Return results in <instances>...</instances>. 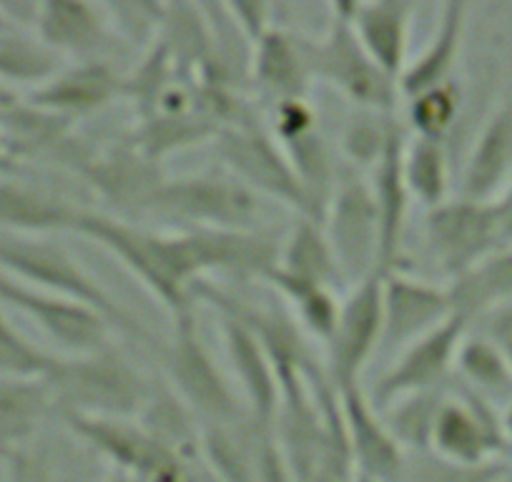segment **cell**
<instances>
[{
	"instance_id": "1",
	"label": "cell",
	"mask_w": 512,
	"mask_h": 482,
	"mask_svg": "<svg viewBox=\"0 0 512 482\" xmlns=\"http://www.w3.org/2000/svg\"><path fill=\"white\" fill-rule=\"evenodd\" d=\"M76 234L96 241L118 259L171 314L174 322L196 319L194 284L199 282L179 231H159L123 221L106 211L83 209Z\"/></svg>"
},
{
	"instance_id": "2",
	"label": "cell",
	"mask_w": 512,
	"mask_h": 482,
	"mask_svg": "<svg viewBox=\"0 0 512 482\" xmlns=\"http://www.w3.org/2000/svg\"><path fill=\"white\" fill-rule=\"evenodd\" d=\"M0 272L33 289L83 304L118 332L154 349L156 339L141 327L139 319L131 317L58 241L0 231Z\"/></svg>"
},
{
	"instance_id": "3",
	"label": "cell",
	"mask_w": 512,
	"mask_h": 482,
	"mask_svg": "<svg viewBox=\"0 0 512 482\" xmlns=\"http://www.w3.org/2000/svg\"><path fill=\"white\" fill-rule=\"evenodd\" d=\"M58 412L103 420H136L154 392V380L113 344L76 357H58L46 377Z\"/></svg>"
},
{
	"instance_id": "4",
	"label": "cell",
	"mask_w": 512,
	"mask_h": 482,
	"mask_svg": "<svg viewBox=\"0 0 512 482\" xmlns=\"http://www.w3.org/2000/svg\"><path fill=\"white\" fill-rule=\"evenodd\" d=\"M262 199L226 171L166 179L144 219L169 231L256 229Z\"/></svg>"
},
{
	"instance_id": "5",
	"label": "cell",
	"mask_w": 512,
	"mask_h": 482,
	"mask_svg": "<svg viewBox=\"0 0 512 482\" xmlns=\"http://www.w3.org/2000/svg\"><path fill=\"white\" fill-rule=\"evenodd\" d=\"M329 13L332 16H329L324 36H304L309 71H312L314 81L332 86L354 108L397 111L402 101L397 81L384 76L377 63L369 58L342 6L332 3Z\"/></svg>"
},
{
	"instance_id": "6",
	"label": "cell",
	"mask_w": 512,
	"mask_h": 482,
	"mask_svg": "<svg viewBox=\"0 0 512 482\" xmlns=\"http://www.w3.org/2000/svg\"><path fill=\"white\" fill-rule=\"evenodd\" d=\"M73 437L111 462L113 472L134 477L136 482H206L196 460L161 445L136 420H103L73 412H58Z\"/></svg>"
},
{
	"instance_id": "7",
	"label": "cell",
	"mask_w": 512,
	"mask_h": 482,
	"mask_svg": "<svg viewBox=\"0 0 512 482\" xmlns=\"http://www.w3.org/2000/svg\"><path fill=\"white\" fill-rule=\"evenodd\" d=\"M151 352L169 377L166 385L194 412L199 425L236 422L249 415L239 390L226 380L209 347L201 342L196 319L174 322L169 342H156Z\"/></svg>"
},
{
	"instance_id": "8",
	"label": "cell",
	"mask_w": 512,
	"mask_h": 482,
	"mask_svg": "<svg viewBox=\"0 0 512 482\" xmlns=\"http://www.w3.org/2000/svg\"><path fill=\"white\" fill-rule=\"evenodd\" d=\"M211 144L226 174L234 176L251 194L277 201L297 216L309 219L302 186L279 141L269 134L262 113H254L241 124L221 129Z\"/></svg>"
},
{
	"instance_id": "9",
	"label": "cell",
	"mask_w": 512,
	"mask_h": 482,
	"mask_svg": "<svg viewBox=\"0 0 512 482\" xmlns=\"http://www.w3.org/2000/svg\"><path fill=\"white\" fill-rule=\"evenodd\" d=\"M194 299L196 304L201 302L214 309L219 317H229L249 329L259 339V344L267 349L277 377L302 375L312 387L327 385V382L332 385L327 365L319 362L317 352L309 344L307 332L287 309L256 307V304L244 302V299L234 297L231 292L216 287L214 282H206V279H199L194 284Z\"/></svg>"
},
{
	"instance_id": "10",
	"label": "cell",
	"mask_w": 512,
	"mask_h": 482,
	"mask_svg": "<svg viewBox=\"0 0 512 482\" xmlns=\"http://www.w3.org/2000/svg\"><path fill=\"white\" fill-rule=\"evenodd\" d=\"M322 226L344 282L354 287L379 272V216L367 179L344 171Z\"/></svg>"
},
{
	"instance_id": "11",
	"label": "cell",
	"mask_w": 512,
	"mask_h": 482,
	"mask_svg": "<svg viewBox=\"0 0 512 482\" xmlns=\"http://www.w3.org/2000/svg\"><path fill=\"white\" fill-rule=\"evenodd\" d=\"M78 179L106 204V214L141 224L166 176L161 164L149 159L126 136L118 144L93 154Z\"/></svg>"
},
{
	"instance_id": "12",
	"label": "cell",
	"mask_w": 512,
	"mask_h": 482,
	"mask_svg": "<svg viewBox=\"0 0 512 482\" xmlns=\"http://www.w3.org/2000/svg\"><path fill=\"white\" fill-rule=\"evenodd\" d=\"M425 244L432 262L447 279L475 267L502 249L492 201L450 196L445 204L427 211Z\"/></svg>"
},
{
	"instance_id": "13",
	"label": "cell",
	"mask_w": 512,
	"mask_h": 482,
	"mask_svg": "<svg viewBox=\"0 0 512 482\" xmlns=\"http://www.w3.org/2000/svg\"><path fill=\"white\" fill-rule=\"evenodd\" d=\"M382 332V272H377L354 284L352 292L339 302L337 327L324 344V365L334 390L362 385V372L382 347Z\"/></svg>"
},
{
	"instance_id": "14",
	"label": "cell",
	"mask_w": 512,
	"mask_h": 482,
	"mask_svg": "<svg viewBox=\"0 0 512 482\" xmlns=\"http://www.w3.org/2000/svg\"><path fill=\"white\" fill-rule=\"evenodd\" d=\"M512 442L497 407L462 385L450 395L437 415L432 432V452L462 465H485L505 460Z\"/></svg>"
},
{
	"instance_id": "15",
	"label": "cell",
	"mask_w": 512,
	"mask_h": 482,
	"mask_svg": "<svg viewBox=\"0 0 512 482\" xmlns=\"http://www.w3.org/2000/svg\"><path fill=\"white\" fill-rule=\"evenodd\" d=\"M0 304L36 322V327L58 349H63L66 357L96 352L111 344V324L101 314L71 299L16 282L3 272H0Z\"/></svg>"
},
{
	"instance_id": "16",
	"label": "cell",
	"mask_w": 512,
	"mask_h": 482,
	"mask_svg": "<svg viewBox=\"0 0 512 482\" xmlns=\"http://www.w3.org/2000/svg\"><path fill=\"white\" fill-rule=\"evenodd\" d=\"M470 327L472 324L467 319L452 314L440 327L402 349L395 365L384 372L377 385L367 392L369 402L377 410H384L400 397L445 387L452 370H455L457 349H460Z\"/></svg>"
},
{
	"instance_id": "17",
	"label": "cell",
	"mask_w": 512,
	"mask_h": 482,
	"mask_svg": "<svg viewBox=\"0 0 512 482\" xmlns=\"http://www.w3.org/2000/svg\"><path fill=\"white\" fill-rule=\"evenodd\" d=\"M179 234L199 279L226 274L239 282H267L282 252V244L262 229H194Z\"/></svg>"
},
{
	"instance_id": "18",
	"label": "cell",
	"mask_w": 512,
	"mask_h": 482,
	"mask_svg": "<svg viewBox=\"0 0 512 482\" xmlns=\"http://www.w3.org/2000/svg\"><path fill=\"white\" fill-rule=\"evenodd\" d=\"M452 317L445 287L405 274H382V347L405 349Z\"/></svg>"
},
{
	"instance_id": "19",
	"label": "cell",
	"mask_w": 512,
	"mask_h": 482,
	"mask_svg": "<svg viewBox=\"0 0 512 482\" xmlns=\"http://www.w3.org/2000/svg\"><path fill=\"white\" fill-rule=\"evenodd\" d=\"M33 33L63 61H111L108 56L123 43L108 21L106 8L86 0L41 3Z\"/></svg>"
},
{
	"instance_id": "20",
	"label": "cell",
	"mask_w": 512,
	"mask_h": 482,
	"mask_svg": "<svg viewBox=\"0 0 512 482\" xmlns=\"http://www.w3.org/2000/svg\"><path fill=\"white\" fill-rule=\"evenodd\" d=\"M339 407L347 427L349 450L359 480L400 482L405 472L407 452L397 445L382 420V412L369 402L362 385L339 390Z\"/></svg>"
},
{
	"instance_id": "21",
	"label": "cell",
	"mask_w": 512,
	"mask_h": 482,
	"mask_svg": "<svg viewBox=\"0 0 512 482\" xmlns=\"http://www.w3.org/2000/svg\"><path fill=\"white\" fill-rule=\"evenodd\" d=\"M26 96L36 106L78 124V118L123 98V73L111 61H73Z\"/></svg>"
},
{
	"instance_id": "22",
	"label": "cell",
	"mask_w": 512,
	"mask_h": 482,
	"mask_svg": "<svg viewBox=\"0 0 512 482\" xmlns=\"http://www.w3.org/2000/svg\"><path fill=\"white\" fill-rule=\"evenodd\" d=\"M314 78L309 71L304 36L287 28H269L251 53V88L264 108L307 98Z\"/></svg>"
},
{
	"instance_id": "23",
	"label": "cell",
	"mask_w": 512,
	"mask_h": 482,
	"mask_svg": "<svg viewBox=\"0 0 512 482\" xmlns=\"http://www.w3.org/2000/svg\"><path fill=\"white\" fill-rule=\"evenodd\" d=\"M347 13L354 33L364 51L369 53L379 71L400 81L407 68V48H410L412 16L417 13L415 3L407 0H347L339 3Z\"/></svg>"
},
{
	"instance_id": "24",
	"label": "cell",
	"mask_w": 512,
	"mask_h": 482,
	"mask_svg": "<svg viewBox=\"0 0 512 482\" xmlns=\"http://www.w3.org/2000/svg\"><path fill=\"white\" fill-rule=\"evenodd\" d=\"M344 282L339 272L337 257L332 252L324 226L319 221L299 216L297 224L292 226L289 236L284 239L282 252H279V264L269 274L267 284H272L284 299L294 297L307 289L327 287Z\"/></svg>"
},
{
	"instance_id": "25",
	"label": "cell",
	"mask_w": 512,
	"mask_h": 482,
	"mask_svg": "<svg viewBox=\"0 0 512 482\" xmlns=\"http://www.w3.org/2000/svg\"><path fill=\"white\" fill-rule=\"evenodd\" d=\"M86 206L73 204L58 191L21 174L0 179V231L21 236H48L73 231Z\"/></svg>"
},
{
	"instance_id": "26",
	"label": "cell",
	"mask_w": 512,
	"mask_h": 482,
	"mask_svg": "<svg viewBox=\"0 0 512 482\" xmlns=\"http://www.w3.org/2000/svg\"><path fill=\"white\" fill-rule=\"evenodd\" d=\"M410 141V131L405 129L392 139L390 149L384 151L379 164L369 171V189L379 216V272H395L400 269L402 239H405L407 211H410V191L405 184V146Z\"/></svg>"
},
{
	"instance_id": "27",
	"label": "cell",
	"mask_w": 512,
	"mask_h": 482,
	"mask_svg": "<svg viewBox=\"0 0 512 482\" xmlns=\"http://www.w3.org/2000/svg\"><path fill=\"white\" fill-rule=\"evenodd\" d=\"M226 359L234 372L241 402L254 420L274 425L279 407V377L259 339L229 317H219Z\"/></svg>"
},
{
	"instance_id": "28",
	"label": "cell",
	"mask_w": 512,
	"mask_h": 482,
	"mask_svg": "<svg viewBox=\"0 0 512 482\" xmlns=\"http://www.w3.org/2000/svg\"><path fill=\"white\" fill-rule=\"evenodd\" d=\"M512 181V103L497 108L477 134L462 171L460 196L492 201Z\"/></svg>"
},
{
	"instance_id": "29",
	"label": "cell",
	"mask_w": 512,
	"mask_h": 482,
	"mask_svg": "<svg viewBox=\"0 0 512 482\" xmlns=\"http://www.w3.org/2000/svg\"><path fill=\"white\" fill-rule=\"evenodd\" d=\"M467 13H470V6L462 0H450L440 8V21H437L430 43L422 48L415 61H407L405 73L397 81L400 96L405 101L427 88L452 81V71L460 61L462 41H465Z\"/></svg>"
},
{
	"instance_id": "30",
	"label": "cell",
	"mask_w": 512,
	"mask_h": 482,
	"mask_svg": "<svg viewBox=\"0 0 512 482\" xmlns=\"http://www.w3.org/2000/svg\"><path fill=\"white\" fill-rule=\"evenodd\" d=\"M51 417H56V400L46 380L0 377V462L28 450Z\"/></svg>"
},
{
	"instance_id": "31",
	"label": "cell",
	"mask_w": 512,
	"mask_h": 482,
	"mask_svg": "<svg viewBox=\"0 0 512 482\" xmlns=\"http://www.w3.org/2000/svg\"><path fill=\"white\" fill-rule=\"evenodd\" d=\"M455 317L475 324L492 309L512 302V247H502L445 284Z\"/></svg>"
},
{
	"instance_id": "32",
	"label": "cell",
	"mask_w": 512,
	"mask_h": 482,
	"mask_svg": "<svg viewBox=\"0 0 512 482\" xmlns=\"http://www.w3.org/2000/svg\"><path fill=\"white\" fill-rule=\"evenodd\" d=\"M292 164L294 176L304 191L309 206V219L322 224L327 206L344 176V166L339 164V151L327 141V136L317 129L297 136L292 141L279 144Z\"/></svg>"
},
{
	"instance_id": "33",
	"label": "cell",
	"mask_w": 512,
	"mask_h": 482,
	"mask_svg": "<svg viewBox=\"0 0 512 482\" xmlns=\"http://www.w3.org/2000/svg\"><path fill=\"white\" fill-rule=\"evenodd\" d=\"M176 66L199 76L214 56V36L201 3H164L159 38Z\"/></svg>"
},
{
	"instance_id": "34",
	"label": "cell",
	"mask_w": 512,
	"mask_h": 482,
	"mask_svg": "<svg viewBox=\"0 0 512 482\" xmlns=\"http://www.w3.org/2000/svg\"><path fill=\"white\" fill-rule=\"evenodd\" d=\"M66 66L56 51L46 46L33 31L11 28L0 31V81L28 93L51 81Z\"/></svg>"
},
{
	"instance_id": "35",
	"label": "cell",
	"mask_w": 512,
	"mask_h": 482,
	"mask_svg": "<svg viewBox=\"0 0 512 482\" xmlns=\"http://www.w3.org/2000/svg\"><path fill=\"white\" fill-rule=\"evenodd\" d=\"M154 440L189 460H201V425L194 412L176 397L169 385H154L149 402L136 417Z\"/></svg>"
},
{
	"instance_id": "36",
	"label": "cell",
	"mask_w": 512,
	"mask_h": 482,
	"mask_svg": "<svg viewBox=\"0 0 512 482\" xmlns=\"http://www.w3.org/2000/svg\"><path fill=\"white\" fill-rule=\"evenodd\" d=\"M219 126L206 113H189V116H144L136 118L128 139L134 141L149 159L161 164L171 154L199 146L204 141H214Z\"/></svg>"
},
{
	"instance_id": "37",
	"label": "cell",
	"mask_w": 512,
	"mask_h": 482,
	"mask_svg": "<svg viewBox=\"0 0 512 482\" xmlns=\"http://www.w3.org/2000/svg\"><path fill=\"white\" fill-rule=\"evenodd\" d=\"M402 129H405V121H402L397 111L354 108L347 116V124L342 126L339 154L354 169L369 174Z\"/></svg>"
},
{
	"instance_id": "38",
	"label": "cell",
	"mask_w": 512,
	"mask_h": 482,
	"mask_svg": "<svg viewBox=\"0 0 512 482\" xmlns=\"http://www.w3.org/2000/svg\"><path fill=\"white\" fill-rule=\"evenodd\" d=\"M455 370L465 387L490 400L492 405L497 402L510 405L512 402V370L497 352L495 344L482 337L477 329L470 327V332L462 339L460 349H457Z\"/></svg>"
},
{
	"instance_id": "39",
	"label": "cell",
	"mask_w": 512,
	"mask_h": 482,
	"mask_svg": "<svg viewBox=\"0 0 512 482\" xmlns=\"http://www.w3.org/2000/svg\"><path fill=\"white\" fill-rule=\"evenodd\" d=\"M447 400V390H425L415 395L400 397L390 407H384L382 420L397 445L412 455V452H427L432 447V432H435L437 415Z\"/></svg>"
},
{
	"instance_id": "40",
	"label": "cell",
	"mask_w": 512,
	"mask_h": 482,
	"mask_svg": "<svg viewBox=\"0 0 512 482\" xmlns=\"http://www.w3.org/2000/svg\"><path fill=\"white\" fill-rule=\"evenodd\" d=\"M405 171L407 191L415 201L427 206V211L445 204L450 199V156L447 144L412 136L405 146Z\"/></svg>"
},
{
	"instance_id": "41",
	"label": "cell",
	"mask_w": 512,
	"mask_h": 482,
	"mask_svg": "<svg viewBox=\"0 0 512 482\" xmlns=\"http://www.w3.org/2000/svg\"><path fill=\"white\" fill-rule=\"evenodd\" d=\"M405 111L407 131H412L417 139H430L447 144V136L452 134L462 111L460 83L447 81L407 98Z\"/></svg>"
},
{
	"instance_id": "42",
	"label": "cell",
	"mask_w": 512,
	"mask_h": 482,
	"mask_svg": "<svg viewBox=\"0 0 512 482\" xmlns=\"http://www.w3.org/2000/svg\"><path fill=\"white\" fill-rule=\"evenodd\" d=\"M56 354L46 352L26 337L0 304V377L11 380H46L56 367Z\"/></svg>"
},
{
	"instance_id": "43",
	"label": "cell",
	"mask_w": 512,
	"mask_h": 482,
	"mask_svg": "<svg viewBox=\"0 0 512 482\" xmlns=\"http://www.w3.org/2000/svg\"><path fill=\"white\" fill-rule=\"evenodd\" d=\"M507 475H510V467L505 460L462 465V462H452L427 450L407 455L400 482H502Z\"/></svg>"
},
{
	"instance_id": "44",
	"label": "cell",
	"mask_w": 512,
	"mask_h": 482,
	"mask_svg": "<svg viewBox=\"0 0 512 482\" xmlns=\"http://www.w3.org/2000/svg\"><path fill=\"white\" fill-rule=\"evenodd\" d=\"M289 302L294 304V317L302 324L304 332L309 337L319 339L322 344H327L339 317V299L334 297L332 289H307V292L289 297Z\"/></svg>"
},
{
	"instance_id": "45",
	"label": "cell",
	"mask_w": 512,
	"mask_h": 482,
	"mask_svg": "<svg viewBox=\"0 0 512 482\" xmlns=\"http://www.w3.org/2000/svg\"><path fill=\"white\" fill-rule=\"evenodd\" d=\"M475 324L477 332L495 344L497 352L502 354V359H505L507 367L512 370V302L492 309L485 317L477 319ZM475 324H472V329H475Z\"/></svg>"
},
{
	"instance_id": "46",
	"label": "cell",
	"mask_w": 512,
	"mask_h": 482,
	"mask_svg": "<svg viewBox=\"0 0 512 482\" xmlns=\"http://www.w3.org/2000/svg\"><path fill=\"white\" fill-rule=\"evenodd\" d=\"M231 18L236 21V26L244 31V36L249 38L251 46H254L269 28H274L272 23V6L267 3H226Z\"/></svg>"
},
{
	"instance_id": "47",
	"label": "cell",
	"mask_w": 512,
	"mask_h": 482,
	"mask_svg": "<svg viewBox=\"0 0 512 482\" xmlns=\"http://www.w3.org/2000/svg\"><path fill=\"white\" fill-rule=\"evenodd\" d=\"M3 465L8 467V482H51V470L46 462L28 450L16 452Z\"/></svg>"
},
{
	"instance_id": "48",
	"label": "cell",
	"mask_w": 512,
	"mask_h": 482,
	"mask_svg": "<svg viewBox=\"0 0 512 482\" xmlns=\"http://www.w3.org/2000/svg\"><path fill=\"white\" fill-rule=\"evenodd\" d=\"M492 209H495L502 247H512V181L492 199Z\"/></svg>"
},
{
	"instance_id": "49",
	"label": "cell",
	"mask_w": 512,
	"mask_h": 482,
	"mask_svg": "<svg viewBox=\"0 0 512 482\" xmlns=\"http://www.w3.org/2000/svg\"><path fill=\"white\" fill-rule=\"evenodd\" d=\"M21 171L23 169L13 161L11 151H8L6 139H3V134H0V179H11V176H18Z\"/></svg>"
},
{
	"instance_id": "50",
	"label": "cell",
	"mask_w": 512,
	"mask_h": 482,
	"mask_svg": "<svg viewBox=\"0 0 512 482\" xmlns=\"http://www.w3.org/2000/svg\"><path fill=\"white\" fill-rule=\"evenodd\" d=\"M23 96H26V93L16 91V88H11V86H8V83L0 81V118L6 116V113L11 111V108H16L18 103L23 101Z\"/></svg>"
},
{
	"instance_id": "51",
	"label": "cell",
	"mask_w": 512,
	"mask_h": 482,
	"mask_svg": "<svg viewBox=\"0 0 512 482\" xmlns=\"http://www.w3.org/2000/svg\"><path fill=\"white\" fill-rule=\"evenodd\" d=\"M502 422H505L507 437H510V442H512V402H510V405H507V412H505V415H502Z\"/></svg>"
},
{
	"instance_id": "52",
	"label": "cell",
	"mask_w": 512,
	"mask_h": 482,
	"mask_svg": "<svg viewBox=\"0 0 512 482\" xmlns=\"http://www.w3.org/2000/svg\"><path fill=\"white\" fill-rule=\"evenodd\" d=\"M8 28V23H6V18H3V13H0V31H6Z\"/></svg>"
},
{
	"instance_id": "53",
	"label": "cell",
	"mask_w": 512,
	"mask_h": 482,
	"mask_svg": "<svg viewBox=\"0 0 512 482\" xmlns=\"http://www.w3.org/2000/svg\"><path fill=\"white\" fill-rule=\"evenodd\" d=\"M206 482H216V480H214V477H209V480H206Z\"/></svg>"
},
{
	"instance_id": "54",
	"label": "cell",
	"mask_w": 512,
	"mask_h": 482,
	"mask_svg": "<svg viewBox=\"0 0 512 482\" xmlns=\"http://www.w3.org/2000/svg\"><path fill=\"white\" fill-rule=\"evenodd\" d=\"M357 482H369V480H359V477H357Z\"/></svg>"
}]
</instances>
